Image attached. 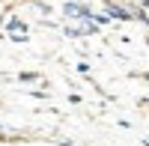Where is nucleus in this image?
I'll return each mask as SVG.
<instances>
[{"mask_svg": "<svg viewBox=\"0 0 149 146\" xmlns=\"http://www.w3.org/2000/svg\"><path fill=\"white\" fill-rule=\"evenodd\" d=\"M104 12L116 21H137L140 18V9H134L128 3H116V0H104Z\"/></svg>", "mask_w": 149, "mask_h": 146, "instance_id": "nucleus-1", "label": "nucleus"}, {"mask_svg": "<svg viewBox=\"0 0 149 146\" xmlns=\"http://www.w3.org/2000/svg\"><path fill=\"white\" fill-rule=\"evenodd\" d=\"M6 30L9 33H27V24H24L21 18H9L6 21Z\"/></svg>", "mask_w": 149, "mask_h": 146, "instance_id": "nucleus-2", "label": "nucleus"}, {"mask_svg": "<svg viewBox=\"0 0 149 146\" xmlns=\"http://www.w3.org/2000/svg\"><path fill=\"white\" fill-rule=\"evenodd\" d=\"M93 21L98 24V27H110V21H113V18H110L107 12H93Z\"/></svg>", "mask_w": 149, "mask_h": 146, "instance_id": "nucleus-3", "label": "nucleus"}, {"mask_svg": "<svg viewBox=\"0 0 149 146\" xmlns=\"http://www.w3.org/2000/svg\"><path fill=\"white\" fill-rule=\"evenodd\" d=\"M18 81H24V83H36V81H39V75H36V72H21Z\"/></svg>", "mask_w": 149, "mask_h": 146, "instance_id": "nucleus-4", "label": "nucleus"}, {"mask_svg": "<svg viewBox=\"0 0 149 146\" xmlns=\"http://www.w3.org/2000/svg\"><path fill=\"white\" fill-rule=\"evenodd\" d=\"M9 36H12V42H18V45L27 42V33H9Z\"/></svg>", "mask_w": 149, "mask_h": 146, "instance_id": "nucleus-5", "label": "nucleus"}, {"mask_svg": "<svg viewBox=\"0 0 149 146\" xmlns=\"http://www.w3.org/2000/svg\"><path fill=\"white\" fill-rule=\"evenodd\" d=\"M78 72L81 75H90V63H78Z\"/></svg>", "mask_w": 149, "mask_h": 146, "instance_id": "nucleus-6", "label": "nucleus"}, {"mask_svg": "<svg viewBox=\"0 0 149 146\" xmlns=\"http://www.w3.org/2000/svg\"><path fill=\"white\" fill-rule=\"evenodd\" d=\"M60 146H74V143H69V140H63V143H60Z\"/></svg>", "mask_w": 149, "mask_h": 146, "instance_id": "nucleus-7", "label": "nucleus"}, {"mask_svg": "<svg viewBox=\"0 0 149 146\" xmlns=\"http://www.w3.org/2000/svg\"><path fill=\"white\" fill-rule=\"evenodd\" d=\"M143 78H146V81H149V72H146V75H143Z\"/></svg>", "mask_w": 149, "mask_h": 146, "instance_id": "nucleus-8", "label": "nucleus"}, {"mask_svg": "<svg viewBox=\"0 0 149 146\" xmlns=\"http://www.w3.org/2000/svg\"><path fill=\"white\" fill-rule=\"evenodd\" d=\"M143 146H149V140H143Z\"/></svg>", "mask_w": 149, "mask_h": 146, "instance_id": "nucleus-9", "label": "nucleus"}, {"mask_svg": "<svg viewBox=\"0 0 149 146\" xmlns=\"http://www.w3.org/2000/svg\"><path fill=\"white\" fill-rule=\"evenodd\" d=\"M0 131H3V128H0Z\"/></svg>", "mask_w": 149, "mask_h": 146, "instance_id": "nucleus-10", "label": "nucleus"}]
</instances>
